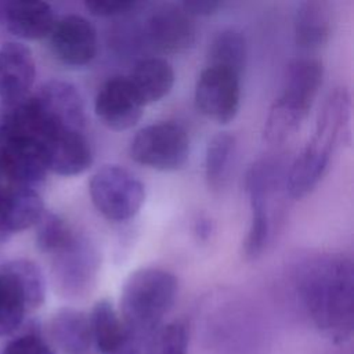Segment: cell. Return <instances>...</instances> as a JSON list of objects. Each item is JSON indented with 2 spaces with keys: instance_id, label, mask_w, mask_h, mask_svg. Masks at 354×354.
Returning a JSON list of instances; mask_svg holds the SVG:
<instances>
[{
  "instance_id": "6da1fadb",
  "label": "cell",
  "mask_w": 354,
  "mask_h": 354,
  "mask_svg": "<svg viewBox=\"0 0 354 354\" xmlns=\"http://www.w3.org/2000/svg\"><path fill=\"white\" fill-rule=\"evenodd\" d=\"M300 301L314 325L333 340L348 339L354 325V267L340 253L310 254L295 274Z\"/></svg>"
},
{
  "instance_id": "7a4b0ae2",
  "label": "cell",
  "mask_w": 354,
  "mask_h": 354,
  "mask_svg": "<svg viewBox=\"0 0 354 354\" xmlns=\"http://www.w3.org/2000/svg\"><path fill=\"white\" fill-rule=\"evenodd\" d=\"M178 292L176 275L160 267H142L123 283L119 315L130 343L141 350L162 326Z\"/></svg>"
},
{
  "instance_id": "3957f363",
  "label": "cell",
  "mask_w": 354,
  "mask_h": 354,
  "mask_svg": "<svg viewBox=\"0 0 354 354\" xmlns=\"http://www.w3.org/2000/svg\"><path fill=\"white\" fill-rule=\"evenodd\" d=\"M324 80V66L315 58L292 61L285 73L283 90L271 105L266 123L264 140L281 144L293 136L307 118Z\"/></svg>"
},
{
  "instance_id": "277c9868",
  "label": "cell",
  "mask_w": 354,
  "mask_h": 354,
  "mask_svg": "<svg viewBox=\"0 0 354 354\" xmlns=\"http://www.w3.org/2000/svg\"><path fill=\"white\" fill-rule=\"evenodd\" d=\"M95 209L111 221H126L134 217L144 201V184L127 169L105 165L98 169L88 184Z\"/></svg>"
},
{
  "instance_id": "5b68a950",
  "label": "cell",
  "mask_w": 354,
  "mask_h": 354,
  "mask_svg": "<svg viewBox=\"0 0 354 354\" xmlns=\"http://www.w3.org/2000/svg\"><path fill=\"white\" fill-rule=\"evenodd\" d=\"M134 162L160 171L181 169L189 156V138L176 122H158L141 129L130 142Z\"/></svg>"
},
{
  "instance_id": "8992f818",
  "label": "cell",
  "mask_w": 354,
  "mask_h": 354,
  "mask_svg": "<svg viewBox=\"0 0 354 354\" xmlns=\"http://www.w3.org/2000/svg\"><path fill=\"white\" fill-rule=\"evenodd\" d=\"M340 141L332 131L315 126L313 138L296 156L285 174V188L292 198H304L315 189L325 176L332 153Z\"/></svg>"
},
{
  "instance_id": "52a82bcc",
  "label": "cell",
  "mask_w": 354,
  "mask_h": 354,
  "mask_svg": "<svg viewBox=\"0 0 354 354\" xmlns=\"http://www.w3.org/2000/svg\"><path fill=\"white\" fill-rule=\"evenodd\" d=\"M195 104L207 119L223 124L234 120L241 105V77L225 69L206 66L195 84Z\"/></svg>"
},
{
  "instance_id": "ba28073f",
  "label": "cell",
  "mask_w": 354,
  "mask_h": 354,
  "mask_svg": "<svg viewBox=\"0 0 354 354\" xmlns=\"http://www.w3.org/2000/svg\"><path fill=\"white\" fill-rule=\"evenodd\" d=\"M50 127L83 131L87 116L83 97L77 87L66 80L54 79L44 83L32 97Z\"/></svg>"
},
{
  "instance_id": "9c48e42d",
  "label": "cell",
  "mask_w": 354,
  "mask_h": 354,
  "mask_svg": "<svg viewBox=\"0 0 354 354\" xmlns=\"http://www.w3.org/2000/svg\"><path fill=\"white\" fill-rule=\"evenodd\" d=\"M0 169L21 187L35 185L48 169L40 142L33 138L0 130Z\"/></svg>"
},
{
  "instance_id": "30bf717a",
  "label": "cell",
  "mask_w": 354,
  "mask_h": 354,
  "mask_svg": "<svg viewBox=\"0 0 354 354\" xmlns=\"http://www.w3.org/2000/svg\"><path fill=\"white\" fill-rule=\"evenodd\" d=\"M48 36L53 54L65 65L83 66L97 54V30L82 15L71 14L55 21Z\"/></svg>"
},
{
  "instance_id": "8fae6325",
  "label": "cell",
  "mask_w": 354,
  "mask_h": 354,
  "mask_svg": "<svg viewBox=\"0 0 354 354\" xmlns=\"http://www.w3.org/2000/svg\"><path fill=\"white\" fill-rule=\"evenodd\" d=\"M144 104L130 86L127 77L116 76L106 80L94 100L97 118L108 129L122 131L136 126L142 113Z\"/></svg>"
},
{
  "instance_id": "7c38bea8",
  "label": "cell",
  "mask_w": 354,
  "mask_h": 354,
  "mask_svg": "<svg viewBox=\"0 0 354 354\" xmlns=\"http://www.w3.org/2000/svg\"><path fill=\"white\" fill-rule=\"evenodd\" d=\"M145 35L148 43L158 51L178 54L195 44L196 28L192 18L180 6L165 4L149 15Z\"/></svg>"
},
{
  "instance_id": "4fadbf2b",
  "label": "cell",
  "mask_w": 354,
  "mask_h": 354,
  "mask_svg": "<svg viewBox=\"0 0 354 354\" xmlns=\"http://www.w3.org/2000/svg\"><path fill=\"white\" fill-rule=\"evenodd\" d=\"M33 54L22 43L8 41L0 48V100L8 109L24 102L35 83Z\"/></svg>"
},
{
  "instance_id": "5bb4252c",
  "label": "cell",
  "mask_w": 354,
  "mask_h": 354,
  "mask_svg": "<svg viewBox=\"0 0 354 354\" xmlns=\"http://www.w3.org/2000/svg\"><path fill=\"white\" fill-rule=\"evenodd\" d=\"M47 169L59 176H76L93 163V152L83 131L57 129L43 140Z\"/></svg>"
},
{
  "instance_id": "9a60e30c",
  "label": "cell",
  "mask_w": 354,
  "mask_h": 354,
  "mask_svg": "<svg viewBox=\"0 0 354 354\" xmlns=\"http://www.w3.org/2000/svg\"><path fill=\"white\" fill-rule=\"evenodd\" d=\"M57 256V277L61 288L68 295L73 296L90 290L100 268V259L95 248L86 239L76 236L73 242Z\"/></svg>"
},
{
  "instance_id": "2e32d148",
  "label": "cell",
  "mask_w": 354,
  "mask_h": 354,
  "mask_svg": "<svg viewBox=\"0 0 354 354\" xmlns=\"http://www.w3.org/2000/svg\"><path fill=\"white\" fill-rule=\"evenodd\" d=\"M44 214L40 195L29 187L0 188V239L37 224Z\"/></svg>"
},
{
  "instance_id": "e0dca14e",
  "label": "cell",
  "mask_w": 354,
  "mask_h": 354,
  "mask_svg": "<svg viewBox=\"0 0 354 354\" xmlns=\"http://www.w3.org/2000/svg\"><path fill=\"white\" fill-rule=\"evenodd\" d=\"M332 32V10L329 3L322 0H307L299 4L295 19L293 33L296 44L314 51L324 47Z\"/></svg>"
},
{
  "instance_id": "ac0fdd59",
  "label": "cell",
  "mask_w": 354,
  "mask_h": 354,
  "mask_svg": "<svg viewBox=\"0 0 354 354\" xmlns=\"http://www.w3.org/2000/svg\"><path fill=\"white\" fill-rule=\"evenodd\" d=\"M88 318L91 343L95 344L98 353L123 354L126 348L136 347L130 343L127 330L122 322L119 311L109 300H98L94 304L91 313L88 314Z\"/></svg>"
},
{
  "instance_id": "d6986e66",
  "label": "cell",
  "mask_w": 354,
  "mask_h": 354,
  "mask_svg": "<svg viewBox=\"0 0 354 354\" xmlns=\"http://www.w3.org/2000/svg\"><path fill=\"white\" fill-rule=\"evenodd\" d=\"M4 15L11 33L30 40L48 36L55 24L53 8L46 1H10L6 4Z\"/></svg>"
},
{
  "instance_id": "ffe728a7",
  "label": "cell",
  "mask_w": 354,
  "mask_h": 354,
  "mask_svg": "<svg viewBox=\"0 0 354 354\" xmlns=\"http://www.w3.org/2000/svg\"><path fill=\"white\" fill-rule=\"evenodd\" d=\"M174 71L171 65L159 57L138 61L127 80L144 105L160 101L174 84Z\"/></svg>"
},
{
  "instance_id": "44dd1931",
  "label": "cell",
  "mask_w": 354,
  "mask_h": 354,
  "mask_svg": "<svg viewBox=\"0 0 354 354\" xmlns=\"http://www.w3.org/2000/svg\"><path fill=\"white\" fill-rule=\"evenodd\" d=\"M54 342L68 354H82L91 344L90 318L75 308H64L57 313L50 324Z\"/></svg>"
},
{
  "instance_id": "7402d4cb",
  "label": "cell",
  "mask_w": 354,
  "mask_h": 354,
  "mask_svg": "<svg viewBox=\"0 0 354 354\" xmlns=\"http://www.w3.org/2000/svg\"><path fill=\"white\" fill-rule=\"evenodd\" d=\"M26 311H30L25 289L6 264L0 270V336L14 333L24 322Z\"/></svg>"
},
{
  "instance_id": "603a6c76",
  "label": "cell",
  "mask_w": 354,
  "mask_h": 354,
  "mask_svg": "<svg viewBox=\"0 0 354 354\" xmlns=\"http://www.w3.org/2000/svg\"><path fill=\"white\" fill-rule=\"evenodd\" d=\"M246 39L235 28L220 30L210 41L207 50V66L230 71L241 77L246 65Z\"/></svg>"
},
{
  "instance_id": "cb8c5ba5",
  "label": "cell",
  "mask_w": 354,
  "mask_h": 354,
  "mask_svg": "<svg viewBox=\"0 0 354 354\" xmlns=\"http://www.w3.org/2000/svg\"><path fill=\"white\" fill-rule=\"evenodd\" d=\"M235 155V138L227 131L212 137L205 155V178L212 189L225 185Z\"/></svg>"
},
{
  "instance_id": "d4e9b609",
  "label": "cell",
  "mask_w": 354,
  "mask_h": 354,
  "mask_svg": "<svg viewBox=\"0 0 354 354\" xmlns=\"http://www.w3.org/2000/svg\"><path fill=\"white\" fill-rule=\"evenodd\" d=\"M37 224V246L46 253L58 254L76 238L69 225L54 213H44Z\"/></svg>"
},
{
  "instance_id": "484cf974",
  "label": "cell",
  "mask_w": 354,
  "mask_h": 354,
  "mask_svg": "<svg viewBox=\"0 0 354 354\" xmlns=\"http://www.w3.org/2000/svg\"><path fill=\"white\" fill-rule=\"evenodd\" d=\"M188 329L181 321L162 325L148 340L147 354H187Z\"/></svg>"
},
{
  "instance_id": "4316f807",
  "label": "cell",
  "mask_w": 354,
  "mask_h": 354,
  "mask_svg": "<svg viewBox=\"0 0 354 354\" xmlns=\"http://www.w3.org/2000/svg\"><path fill=\"white\" fill-rule=\"evenodd\" d=\"M21 281L28 296L29 308L36 310L46 299V282L41 270L29 260H15L7 264Z\"/></svg>"
},
{
  "instance_id": "83f0119b",
  "label": "cell",
  "mask_w": 354,
  "mask_h": 354,
  "mask_svg": "<svg viewBox=\"0 0 354 354\" xmlns=\"http://www.w3.org/2000/svg\"><path fill=\"white\" fill-rule=\"evenodd\" d=\"M1 354H55V351L39 333L28 332L11 339Z\"/></svg>"
},
{
  "instance_id": "f1b7e54d",
  "label": "cell",
  "mask_w": 354,
  "mask_h": 354,
  "mask_svg": "<svg viewBox=\"0 0 354 354\" xmlns=\"http://www.w3.org/2000/svg\"><path fill=\"white\" fill-rule=\"evenodd\" d=\"M86 8L90 14L95 17H120L136 10L140 3L137 1H126V0H91L84 3Z\"/></svg>"
},
{
  "instance_id": "f546056e",
  "label": "cell",
  "mask_w": 354,
  "mask_h": 354,
  "mask_svg": "<svg viewBox=\"0 0 354 354\" xmlns=\"http://www.w3.org/2000/svg\"><path fill=\"white\" fill-rule=\"evenodd\" d=\"M180 7L191 17H209L212 14H216L221 7L223 1L216 0H189L183 1Z\"/></svg>"
},
{
  "instance_id": "4dcf8cb0",
  "label": "cell",
  "mask_w": 354,
  "mask_h": 354,
  "mask_svg": "<svg viewBox=\"0 0 354 354\" xmlns=\"http://www.w3.org/2000/svg\"><path fill=\"white\" fill-rule=\"evenodd\" d=\"M195 234L198 235L199 239L205 241L210 236L213 225H212V220L207 218L206 216H201L196 221H195Z\"/></svg>"
},
{
  "instance_id": "1f68e13d",
  "label": "cell",
  "mask_w": 354,
  "mask_h": 354,
  "mask_svg": "<svg viewBox=\"0 0 354 354\" xmlns=\"http://www.w3.org/2000/svg\"><path fill=\"white\" fill-rule=\"evenodd\" d=\"M123 354H140V351H137V350H127Z\"/></svg>"
}]
</instances>
